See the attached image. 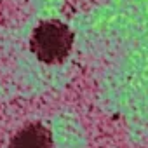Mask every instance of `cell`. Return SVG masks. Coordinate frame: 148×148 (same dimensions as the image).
Instances as JSON below:
<instances>
[{
  "label": "cell",
  "instance_id": "6da1fadb",
  "mask_svg": "<svg viewBox=\"0 0 148 148\" xmlns=\"http://www.w3.org/2000/svg\"><path fill=\"white\" fill-rule=\"evenodd\" d=\"M73 44V33L59 21H45L35 28L32 37V49L44 63L63 61Z\"/></svg>",
  "mask_w": 148,
  "mask_h": 148
},
{
  "label": "cell",
  "instance_id": "7a4b0ae2",
  "mask_svg": "<svg viewBox=\"0 0 148 148\" xmlns=\"http://www.w3.org/2000/svg\"><path fill=\"white\" fill-rule=\"evenodd\" d=\"M11 148H52L51 131L42 124H30L12 138Z\"/></svg>",
  "mask_w": 148,
  "mask_h": 148
}]
</instances>
